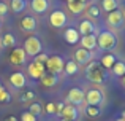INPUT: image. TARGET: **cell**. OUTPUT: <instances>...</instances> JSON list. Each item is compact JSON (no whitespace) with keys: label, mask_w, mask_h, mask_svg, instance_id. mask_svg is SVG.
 Instances as JSON below:
<instances>
[{"label":"cell","mask_w":125,"mask_h":121,"mask_svg":"<svg viewBox=\"0 0 125 121\" xmlns=\"http://www.w3.org/2000/svg\"><path fill=\"white\" fill-rule=\"evenodd\" d=\"M67 99L71 105L78 107V105H83L84 104V99H85V93L81 88H71L67 94Z\"/></svg>","instance_id":"8992f818"},{"label":"cell","mask_w":125,"mask_h":121,"mask_svg":"<svg viewBox=\"0 0 125 121\" xmlns=\"http://www.w3.org/2000/svg\"><path fill=\"white\" fill-rule=\"evenodd\" d=\"M10 83H11V86H14L16 89H21V88H24L25 84H27V78H25V75L22 73V72H14V73H11V77H10Z\"/></svg>","instance_id":"4fadbf2b"},{"label":"cell","mask_w":125,"mask_h":121,"mask_svg":"<svg viewBox=\"0 0 125 121\" xmlns=\"http://www.w3.org/2000/svg\"><path fill=\"white\" fill-rule=\"evenodd\" d=\"M85 77H87L89 81H92V83H95V84H100V83H103V81H106L108 75H106V72H104V68L101 67L100 62L92 61L85 65Z\"/></svg>","instance_id":"6da1fadb"},{"label":"cell","mask_w":125,"mask_h":121,"mask_svg":"<svg viewBox=\"0 0 125 121\" xmlns=\"http://www.w3.org/2000/svg\"><path fill=\"white\" fill-rule=\"evenodd\" d=\"M3 121H18V118H16L14 115H8V116H5V120Z\"/></svg>","instance_id":"8d00e7d4"},{"label":"cell","mask_w":125,"mask_h":121,"mask_svg":"<svg viewBox=\"0 0 125 121\" xmlns=\"http://www.w3.org/2000/svg\"><path fill=\"white\" fill-rule=\"evenodd\" d=\"M2 43H3V46H6V48L16 46V38H14V35H13V34H5V35H3V38H2Z\"/></svg>","instance_id":"4316f807"},{"label":"cell","mask_w":125,"mask_h":121,"mask_svg":"<svg viewBox=\"0 0 125 121\" xmlns=\"http://www.w3.org/2000/svg\"><path fill=\"white\" fill-rule=\"evenodd\" d=\"M94 30H95V26H94V22H92L90 19H84V21L79 22V29H78V32L81 34V37H83V35L94 34Z\"/></svg>","instance_id":"e0dca14e"},{"label":"cell","mask_w":125,"mask_h":121,"mask_svg":"<svg viewBox=\"0 0 125 121\" xmlns=\"http://www.w3.org/2000/svg\"><path fill=\"white\" fill-rule=\"evenodd\" d=\"M49 24L55 29H60L67 24V14H65L62 10H54L49 16Z\"/></svg>","instance_id":"52a82bcc"},{"label":"cell","mask_w":125,"mask_h":121,"mask_svg":"<svg viewBox=\"0 0 125 121\" xmlns=\"http://www.w3.org/2000/svg\"><path fill=\"white\" fill-rule=\"evenodd\" d=\"M24 51L27 56H37V54H40L43 51V45L40 41V38L35 37V35H30V37L25 38L24 41Z\"/></svg>","instance_id":"3957f363"},{"label":"cell","mask_w":125,"mask_h":121,"mask_svg":"<svg viewBox=\"0 0 125 121\" xmlns=\"http://www.w3.org/2000/svg\"><path fill=\"white\" fill-rule=\"evenodd\" d=\"M63 67H65V61L62 56H57V54H54V56H49L48 61H46L44 64V68L49 72V73H54V75H59L63 72Z\"/></svg>","instance_id":"277c9868"},{"label":"cell","mask_w":125,"mask_h":121,"mask_svg":"<svg viewBox=\"0 0 125 121\" xmlns=\"http://www.w3.org/2000/svg\"><path fill=\"white\" fill-rule=\"evenodd\" d=\"M85 115L90 116V118H98L101 115V108L100 107H94V105H85Z\"/></svg>","instance_id":"484cf974"},{"label":"cell","mask_w":125,"mask_h":121,"mask_svg":"<svg viewBox=\"0 0 125 121\" xmlns=\"http://www.w3.org/2000/svg\"><path fill=\"white\" fill-rule=\"evenodd\" d=\"M19 26H21V29L25 30V32H33L35 29H37V19H35L33 16H24V18L21 19V22H19Z\"/></svg>","instance_id":"2e32d148"},{"label":"cell","mask_w":125,"mask_h":121,"mask_svg":"<svg viewBox=\"0 0 125 121\" xmlns=\"http://www.w3.org/2000/svg\"><path fill=\"white\" fill-rule=\"evenodd\" d=\"M116 56H114L113 53H108V54H104V56H101V59H100V64H101V67L103 68H113V65L116 64Z\"/></svg>","instance_id":"44dd1931"},{"label":"cell","mask_w":125,"mask_h":121,"mask_svg":"<svg viewBox=\"0 0 125 121\" xmlns=\"http://www.w3.org/2000/svg\"><path fill=\"white\" fill-rule=\"evenodd\" d=\"M44 108H46V112H48L49 115H55V113H57V110H55V104H54V102H48Z\"/></svg>","instance_id":"d6a6232c"},{"label":"cell","mask_w":125,"mask_h":121,"mask_svg":"<svg viewBox=\"0 0 125 121\" xmlns=\"http://www.w3.org/2000/svg\"><path fill=\"white\" fill-rule=\"evenodd\" d=\"M84 102L87 105H94V107H101V104L104 102V93L100 88H90L85 93V99Z\"/></svg>","instance_id":"5b68a950"},{"label":"cell","mask_w":125,"mask_h":121,"mask_svg":"<svg viewBox=\"0 0 125 121\" xmlns=\"http://www.w3.org/2000/svg\"><path fill=\"white\" fill-rule=\"evenodd\" d=\"M67 2H70V0H67Z\"/></svg>","instance_id":"7dc6e473"},{"label":"cell","mask_w":125,"mask_h":121,"mask_svg":"<svg viewBox=\"0 0 125 121\" xmlns=\"http://www.w3.org/2000/svg\"><path fill=\"white\" fill-rule=\"evenodd\" d=\"M68 10H70L73 14H81L85 10V3L79 2V0H70V2H68Z\"/></svg>","instance_id":"ffe728a7"},{"label":"cell","mask_w":125,"mask_h":121,"mask_svg":"<svg viewBox=\"0 0 125 121\" xmlns=\"http://www.w3.org/2000/svg\"><path fill=\"white\" fill-rule=\"evenodd\" d=\"M116 121H125V120H124V118H122V116H120V118H117V120H116Z\"/></svg>","instance_id":"ab89813d"},{"label":"cell","mask_w":125,"mask_h":121,"mask_svg":"<svg viewBox=\"0 0 125 121\" xmlns=\"http://www.w3.org/2000/svg\"><path fill=\"white\" fill-rule=\"evenodd\" d=\"M117 6H119L117 0H103V2H101V8L106 13H111V11H114V10H117Z\"/></svg>","instance_id":"d4e9b609"},{"label":"cell","mask_w":125,"mask_h":121,"mask_svg":"<svg viewBox=\"0 0 125 121\" xmlns=\"http://www.w3.org/2000/svg\"><path fill=\"white\" fill-rule=\"evenodd\" d=\"M60 121H67V120H60Z\"/></svg>","instance_id":"ee69618b"},{"label":"cell","mask_w":125,"mask_h":121,"mask_svg":"<svg viewBox=\"0 0 125 121\" xmlns=\"http://www.w3.org/2000/svg\"><path fill=\"white\" fill-rule=\"evenodd\" d=\"M0 26H2V21H0Z\"/></svg>","instance_id":"f6af8a7d"},{"label":"cell","mask_w":125,"mask_h":121,"mask_svg":"<svg viewBox=\"0 0 125 121\" xmlns=\"http://www.w3.org/2000/svg\"><path fill=\"white\" fill-rule=\"evenodd\" d=\"M60 115V120H67V121H76L78 116H79V112H78V107L71 105V104H68V105H65L63 108H62V112L59 113Z\"/></svg>","instance_id":"8fae6325"},{"label":"cell","mask_w":125,"mask_h":121,"mask_svg":"<svg viewBox=\"0 0 125 121\" xmlns=\"http://www.w3.org/2000/svg\"><path fill=\"white\" fill-rule=\"evenodd\" d=\"M113 73L116 75V77H124L125 75V62L124 61H116V64L113 65Z\"/></svg>","instance_id":"cb8c5ba5"},{"label":"cell","mask_w":125,"mask_h":121,"mask_svg":"<svg viewBox=\"0 0 125 121\" xmlns=\"http://www.w3.org/2000/svg\"><path fill=\"white\" fill-rule=\"evenodd\" d=\"M97 46L104 51H113L117 46V37L111 30H101L97 35Z\"/></svg>","instance_id":"7a4b0ae2"},{"label":"cell","mask_w":125,"mask_h":121,"mask_svg":"<svg viewBox=\"0 0 125 121\" xmlns=\"http://www.w3.org/2000/svg\"><path fill=\"white\" fill-rule=\"evenodd\" d=\"M122 118L125 120V110H124V112H122Z\"/></svg>","instance_id":"60d3db41"},{"label":"cell","mask_w":125,"mask_h":121,"mask_svg":"<svg viewBox=\"0 0 125 121\" xmlns=\"http://www.w3.org/2000/svg\"><path fill=\"white\" fill-rule=\"evenodd\" d=\"M79 43H81V48H84V50H87V51L95 50V48H97V35H94V34L83 35Z\"/></svg>","instance_id":"5bb4252c"},{"label":"cell","mask_w":125,"mask_h":121,"mask_svg":"<svg viewBox=\"0 0 125 121\" xmlns=\"http://www.w3.org/2000/svg\"><path fill=\"white\" fill-rule=\"evenodd\" d=\"M0 86H3V84H2V80H0Z\"/></svg>","instance_id":"7bdbcfd3"},{"label":"cell","mask_w":125,"mask_h":121,"mask_svg":"<svg viewBox=\"0 0 125 121\" xmlns=\"http://www.w3.org/2000/svg\"><path fill=\"white\" fill-rule=\"evenodd\" d=\"M79 2H83V3H85V2H89V0H79Z\"/></svg>","instance_id":"b9f144b4"},{"label":"cell","mask_w":125,"mask_h":121,"mask_svg":"<svg viewBox=\"0 0 125 121\" xmlns=\"http://www.w3.org/2000/svg\"><path fill=\"white\" fill-rule=\"evenodd\" d=\"M122 11H124V10H122ZM124 14H125V11H124Z\"/></svg>","instance_id":"bcb514c9"},{"label":"cell","mask_w":125,"mask_h":121,"mask_svg":"<svg viewBox=\"0 0 125 121\" xmlns=\"http://www.w3.org/2000/svg\"><path fill=\"white\" fill-rule=\"evenodd\" d=\"M10 8L13 10L14 13H21L27 8V0H11V5Z\"/></svg>","instance_id":"603a6c76"},{"label":"cell","mask_w":125,"mask_h":121,"mask_svg":"<svg viewBox=\"0 0 125 121\" xmlns=\"http://www.w3.org/2000/svg\"><path fill=\"white\" fill-rule=\"evenodd\" d=\"M33 97H35V93H33V91H27V93L21 97V100H22V102H25V100H30V99H33Z\"/></svg>","instance_id":"836d02e7"},{"label":"cell","mask_w":125,"mask_h":121,"mask_svg":"<svg viewBox=\"0 0 125 121\" xmlns=\"http://www.w3.org/2000/svg\"><path fill=\"white\" fill-rule=\"evenodd\" d=\"M122 84H124V86H125V75H124V77H122Z\"/></svg>","instance_id":"f35d334b"},{"label":"cell","mask_w":125,"mask_h":121,"mask_svg":"<svg viewBox=\"0 0 125 121\" xmlns=\"http://www.w3.org/2000/svg\"><path fill=\"white\" fill-rule=\"evenodd\" d=\"M48 57H49L48 54L41 51L40 54H37V56H35V62H38V64H43V65H44V64H46V61H48Z\"/></svg>","instance_id":"4dcf8cb0"},{"label":"cell","mask_w":125,"mask_h":121,"mask_svg":"<svg viewBox=\"0 0 125 121\" xmlns=\"http://www.w3.org/2000/svg\"><path fill=\"white\" fill-rule=\"evenodd\" d=\"M8 8L10 6L6 5L5 2H0V16H5L6 13H8Z\"/></svg>","instance_id":"e575fe53"},{"label":"cell","mask_w":125,"mask_h":121,"mask_svg":"<svg viewBox=\"0 0 125 121\" xmlns=\"http://www.w3.org/2000/svg\"><path fill=\"white\" fill-rule=\"evenodd\" d=\"M29 112H30L33 116H37V118H38V116L41 115V112H43L41 104H40V102H32L30 107H29Z\"/></svg>","instance_id":"83f0119b"},{"label":"cell","mask_w":125,"mask_h":121,"mask_svg":"<svg viewBox=\"0 0 125 121\" xmlns=\"http://www.w3.org/2000/svg\"><path fill=\"white\" fill-rule=\"evenodd\" d=\"M27 73L30 75L32 80H40L43 75L46 73V68H44V65H43V64H38V62L33 61V62H30V64H29Z\"/></svg>","instance_id":"9c48e42d"},{"label":"cell","mask_w":125,"mask_h":121,"mask_svg":"<svg viewBox=\"0 0 125 121\" xmlns=\"http://www.w3.org/2000/svg\"><path fill=\"white\" fill-rule=\"evenodd\" d=\"M87 14L90 16V18H100V8H98L97 5H92V6H89V10H87Z\"/></svg>","instance_id":"f1b7e54d"},{"label":"cell","mask_w":125,"mask_h":121,"mask_svg":"<svg viewBox=\"0 0 125 121\" xmlns=\"http://www.w3.org/2000/svg\"><path fill=\"white\" fill-rule=\"evenodd\" d=\"M63 38H65V41H67V43H70V45H76L78 41L81 40V34L78 32V29H74V27H68L67 30L63 32Z\"/></svg>","instance_id":"9a60e30c"},{"label":"cell","mask_w":125,"mask_h":121,"mask_svg":"<svg viewBox=\"0 0 125 121\" xmlns=\"http://www.w3.org/2000/svg\"><path fill=\"white\" fill-rule=\"evenodd\" d=\"M63 72L67 75H76L78 72H79V65L74 61H67L65 62V67H63Z\"/></svg>","instance_id":"7402d4cb"},{"label":"cell","mask_w":125,"mask_h":121,"mask_svg":"<svg viewBox=\"0 0 125 121\" xmlns=\"http://www.w3.org/2000/svg\"><path fill=\"white\" fill-rule=\"evenodd\" d=\"M10 102H11V94L5 89L2 93V96H0V104H10Z\"/></svg>","instance_id":"f546056e"},{"label":"cell","mask_w":125,"mask_h":121,"mask_svg":"<svg viewBox=\"0 0 125 121\" xmlns=\"http://www.w3.org/2000/svg\"><path fill=\"white\" fill-rule=\"evenodd\" d=\"M63 107H65V104H63V102H57V104H55V110H57V115L62 112V108H63Z\"/></svg>","instance_id":"d590c367"},{"label":"cell","mask_w":125,"mask_h":121,"mask_svg":"<svg viewBox=\"0 0 125 121\" xmlns=\"http://www.w3.org/2000/svg\"><path fill=\"white\" fill-rule=\"evenodd\" d=\"M124 11L122 10H114V11H111V13H108V24L111 26V27H114V29H117V27H120V26L124 24Z\"/></svg>","instance_id":"30bf717a"},{"label":"cell","mask_w":125,"mask_h":121,"mask_svg":"<svg viewBox=\"0 0 125 121\" xmlns=\"http://www.w3.org/2000/svg\"><path fill=\"white\" fill-rule=\"evenodd\" d=\"M30 6H32V10H33L35 13L41 14V13H44L46 10H48L49 2H48V0H32V2H30Z\"/></svg>","instance_id":"d6986e66"},{"label":"cell","mask_w":125,"mask_h":121,"mask_svg":"<svg viewBox=\"0 0 125 121\" xmlns=\"http://www.w3.org/2000/svg\"><path fill=\"white\" fill-rule=\"evenodd\" d=\"M21 121H37V116H33L30 112H24L21 115Z\"/></svg>","instance_id":"1f68e13d"},{"label":"cell","mask_w":125,"mask_h":121,"mask_svg":"<svg viewBox=\"0 0 125 121\" xmlns=\"http://www.w3.org/2000/svg\"><path fill=\"white\" fill-rule=\"evenodd\" d=\"M40 81H41V84L43 86H55L57 84V81H59V75H54V73H49V72H46L44 75L40 78Z\"/></svg>","instance_id":"ac0fdd59"},{"label":"cell","mask_w":125,"mask_h":121,"mask_svg":"<svg viewBox=\"0 0 125 121\" xmlns=\"http://www.w3.org/2000/svg\"><path fill=\"white\" fill-rule=\"evenodd\" d=\"M3 91H5V88H3V86H0V96H2V93H3Z\"/></svg>","instance_id":"74e56055"},{"label":"cell","mask_w":125,"mask_h":121,"mask_svg":"<svg viewBox=\"0 0 125 121\" xmlns=\"http://www.w3.org/2000/svg\"><path fill=\"white\" fill-rule=\"evenodd\" d=\"M10 62L13 65H24L27 62V54H25L24 48H14L10 54Z\"/></svg>","instance_id":"ba28073f"},{"label":"cell","mask_w":125,"mask_h":121,"mask_svg":"<svg viewBox=\"0 0 125 121\" xmlns=\"http://www.w3.org/2000/svg\"><path fill=\"white\" fill-rule=\"evenodd\" d=\"M94 61V56H92V53L90 51H87V50H84V48H79V50L74 53V62H76L78 65H87L89 62H92Z\"/></svg>","instance_id":"7c38bea8"}]
</instances>
